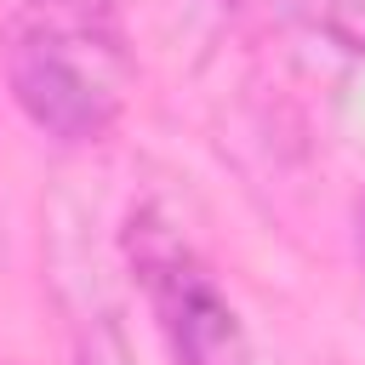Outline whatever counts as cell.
I'll return each instance as SVG.
<instances>
[{
  "mask_svg": "<svg viewBox=\"0 0 365 365\" xmlns=\"http://www.w3.org/2000/svg\"><path fill=\"white\" fill-rule=\"evenodd\" d=\"M0 57L17 108L57 143H97L131 97V46L108 0H17Z\"/></svg>",
  "mask_w": 365,
  "mask_h": 365,
  "instance_id": "1",
  "label": "cell"
},
{
  "mask_svg": "<svg viewBox=\"0 0 365 365\" xmlns=\"http://www.w3.org/2000/svg\"><path fill=\"white\" fill-rule=\"evenodd\" d=\"M125 257L137 268V285L154 302V319H160L177 365H251V336H245L234 302L205 274L194 245L171 228L165 211H154V205L131 211Z\"/></svg>",
  "mask_w": 365,
  "mask_h": 365,
  "instance_id": "2",
  "label": "cell"
},
{
  "mask_svg": "<svg viewBox=\"0 0 365 365\" xmlns=\"http://www.w3.org/2000/svg\"><path fill=\"white\" fill-rule=\"evenodd\" d=\"M291 11L348 57H365V0H291Z\"/></svg>",
  "mask_w": 365,
  "mask_h": 365,
  "instance_id": "3",
  "label": "cell"
},
{
  "mask_svg": "<svg viewBox=\"0 0 365 365\" xmlns=\"http://www.w3.org/2000/svg\"><path fill=\"white\" fill-rule=\"evenodd\" d=\"M74 365H131V348L108 308H91L74 319Z\"/></svg>",
  "mask_w": 365,
  "mask_h": 365,
  "instance_id": "4",
  "label": "cell"
},
{
  "mask_svg": "<svg viewBox=\"0 0 365 365\" xmlns=\"http://www.w3.org/2000/svg\"><path fill=\"white\" fill-rule=\"evenodd\" d=\"M354 245H359V268H365V200H359V211H354Z\"/></svg>",
  "mask_w": 365,
  "mask_h": 365,
  "instance_id": "5",
  "label": "cell"
}]
</instances>
